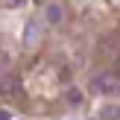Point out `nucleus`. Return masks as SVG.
Wrapping results in <instances>:
<instances>
[{
    "instance_id": "nucleus-8",
    "label": "nucleus",
    "mask_w": 120,
    "mask_h": 120,
    "mask_svg": "<svg viewBox=\"0 0 120 120\" xmlns=\"http://www.w3.org/2000/svg\"><path fill=\"white\" fill-rule=\"evenodd\" d=\"M91 120H100V117H91Z\"/></svg>"
},
{
    "instance_id": "nucleus-1",
    "label": "nucleus",
    "mask_w": 120,
    "mask_h": 120,
    "mask_svg": "<svg viewBox=\"0 0 120 120\" xmlns=\"http://www.w3.org/2000/svg\"><path fill=\"white\" fill-rule=\"evenodd\" d=\"M91 91L94 94H103V97H111V94H120V76L105 70V73H97L91 79Z\"/></svg>"
},
{
    "instance_id": "nucleus-4",
    "label": "nucleus",
    "mask_w": 120,
    "mask_h": 120,
    "mask_svg": "<svg viewBox=\"0 0 120 120\" xmlns=\"http://www.w3.org/2000/svg\"><path fill=\"white\" fill-rule=\"evenodd\" d=\"M35 38H38V23H29L26 26V35H23V44H35Z\"/></svg>"
},
{
    "instance_id": "nucleus-6",
    "label": "nucleus",
    "mask_w": 120,
    "mask_h": 120,
    "mask_svg": "<svg viewBox=\"0 0 120 120\" xmlns=\"http://www.w3.org/2000/svg\"><path fill=\"white\" fill-rule=\"evenodd\" d=\"M0 120H12V111H9V109H3V111H0Z\"/></svg>"
},
{
    "instance_id": "nucleus-2",
    "label": "nucleus",
    "mask_w": 120,
    "mask_h": 120,
    "mask_svg": "<svg viewBox=\"0 0 120 120\" xmlns=\"http://www.w3.org/2000/svg\"><path fill=\"white\" fill-rule=\"evenodd\" d=\"M100 120H120V105H103V111H100Z\"/></svg>"
},
{
    "instance_id": "nucleus-7",
    "label": "nucleus",
    "mask_w": 120,
    "mask_h": 120,
    "mask_svg": "<svg viewBox=\"0 0 120 120\" xmlns=\"http://www.w3.org/2000/svg\"><path fill=\"white\" fill-rule=\"evenodd\" d=\"M23 3H26V0H9V6H12V9H18V6H23Z\"/></svg>"
},
{
    "instance_id": "nucleus-3",
    "label": "nucleus",
    "mask_w": 120,
    "mask_h": 120,
    "mask_svg": "<svg viewBox=\"0 0 120 120\" xmlns=\"http://www.w3.org/2000/svg\"><path fill=\"white\" fill-rule=\"evenodd\" d=\"M47 21H50V23H59V21H62V6H56V3L47 6Z\"/></svg>"
},
{
    "instance_id": "nucleus-5",
    "label": "nucleus",
    "mask_w": 120,
    "mask_h": 120,
    "mask_svg": "<svg viewBox=\"0 0 120 120\" xmlns=\"http://www.w3.org/2000/svg\"><path fill=\"white\" fill-rule=\"evenodd\" d=\"M64 100H68L70 105H82V91H79V88H70V91L64 94Z\"/></svg>"
}]
</instances>
